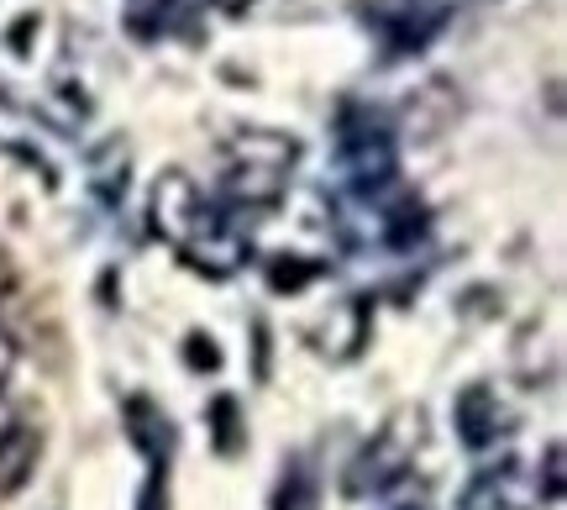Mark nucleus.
Listing matches in <instances>:
<instances>
[{"mask_svg":"<svg viewBox=\"0 0 567 510\" xmlns=\"http://www.w3.org/2000/svg\"><path fill=\"white\" fill-rule=\"evenodd\" d=\"M310 274H316V268H305V264H274L268 279H274V289H295V285H305Z\"/></svg>","mask_w":567,"mask_h":510,"instance_id":"nucleus-11","label":"nucleus"},{"mask_svg":"<svg viewBox=\"0 0 567 510\" xmlns=\"http://www.w3.org/2000/svg\"><path fill=\"white\" fill-rule=\"evenodd\" d=\"M279 510H316V484H310L305 469H289V479L279 490Z\"/></svg>","mask_w":567,"mask_h":510,"instance_id":"nucleus-8","label":"nucleus"},{"mask_svg":"<svg viewBox=\"0 0 567 510\" xmlns=\"http://www.w3.org/2000/svg\"><path fill=\"white\" fill-rule=\"evenodd\" d=\"M126 164H132V153H126L122 137H111V143H101L90 153V190L105 205H116L126 195Z\"/></svg>","mask_w":567,"mask_h":510,"instance_id":"nucleus-7","label":"nucleus"},{"mask_svg":"<svg viewBox=\"0 0 567 510\" xmlns=\"http://www.w3.org/2000/svg\"><path fill=\"white\" fill-rule=\"evenodd\" d=\"M189 364H195V368H216V364H221V353L210 347V337H200V332H195V337H189Z\"/></svg>","mask_w":567,"mask_h":510,"instance_id":"nucleus-12","label":"nucleus"},{"mask_svg":"<svg viewBox=\"0 0 567 510\" xmlns=\"http://www.w3.org/2000/svg\"><path fill=\"white\" fill-rule=\"evenodd\" d=\"M563 494V448L551 442L547 448V500H557Z\"/></svg>","mask_w":567,"mask_h":510,"instance_id":"nucleus-13","label":"nucleus"},{"mask_svg":"<svg viewBox=\"0 0 567 510\" xmlns=\"http://www.w3.org/2000/svg\"><path fill=\"white\" fill-rule=\"evenodd\" d=\"M415 448H421V410H400V416L352 458V469H347V494L394 490V484L410 473V463H415Z\"/></svg>","mask_w":567,"mask_h":510,"instance_id":"nucleus-3","label":"nucleus"},{"mask_svg":"<svg viewBox=\"0 0 567 510\" xmlns=\"http://www.w3.org/2000/svg\"><path fill=\"white\" fill-rule=\"evenodd\" d=\"M17 285V274H11V258H6V247H0V295Z\"/></svg>","mask_w":567,"mask_h":510,"instance_id":"nucleus-14","label":"nucleus"},{"mask_svg":"<svg viewBox=\"0 0 567 510\" xmlns=\"http://www.w3.org/2000/svg\"><path fill=\"white\" fill-rule=\"evenodd\" d=\"M17 364H21V343H17V332L6 327V316H0V395H6V385H11Z\"/></svg>","mask_w":567,"mask_h":510,"instance_id":"nucleus-9","label":"nucleus"},{"mask_svg":"<svg viewBox=\"0 0 567 510\" xmlns=\"http://www.w3.org/2000/svg\"><path fill=\"white\" fill-rule=\"evenodd\" d=\"M300 159V143L268 132V126H247L226 143V164L216 180V205L226 216H247V211H274L289 190V169Z\"/></svg>","mask_w":567,"mask_h":510,"instance_id":"nucleus-2","label":"nucleus"},{"mask_svg":"<svg viewBox=\"0 0 567 510\" xmlns=\"http://www.w3.org/2000/svg\"><path fill=\"white\" fill-rule=\"evenodd\" d=\"M216 421H221V427H216V448L231 452L237 448V437H231V427H237V406H231V400H216Z\"/></svg>","mask_w":567,"mask_h":510,"instance_id":"nucleus-10","label":"nucleus"},{"mask_svg":"<svg viewBox=\"0 0 567 510\" xmlns=\"http://www.w3.org/2000/svg\"><path fill=\"white\" fill-rule=\"evenodd\" d=\"M499 431H505V410L494 400V389L467 385L457 395V437L467 448H488V442H499Z\"/></svg>","mask_w":567,"mask_h":510,"instance_id":"nucleus-6","label":"nucleus"},{"mask_svg":"<svg viewBox=\"0 0 567 510\" xmlns=\"http://www.w3.org/2000/svg\"><path fill=\"white\" fill-rule=\"evenodd\" d=\"M147 222H153V232H158L163 243L174 247V253H184V258L195 268H205V274H231V268L247 258L231 216H226L221 205L210 201L184 169H168V174L153 180Z\"/></svg>","mask_w":567,"mask_h":510,"instance_id":"nucleus-1","label":"nucleus"},{"mask_svg":"<svg viewBox=\"0 0 567 510\" xmlns=\"http://www.w3.org/2000/svg\"><path fill=\"white\" fill-rule=\"evenodd\" d=\"M42 452V431L21 416H0V494H17L32 469H38Z\"/></svg>","mask_w":567,"mask_h":510,"instance_id":"nucleus-5","label":"nucleus"},{"mask_svg":"<svg viewBox=\"0 0 567 510\" xmlns=\"http://www.w3.org/2000/svg\"><path fill=\"white\" fill-rule=\"evenodd\" d=\"M368 21L384 32L389 53H421V42L446 21L442 0H373Z\"/></svg>","mask_w":567,"mask_h":510,"instance_id":"nucleus-4","label":"nucleus"}]
</instances>
